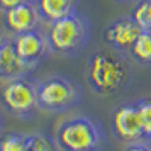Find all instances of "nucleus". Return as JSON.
Segmentation results:
<instances>
[{"instance_id":"obj_11","label":"nucleus","mask_w":151,"mask_h":151,"mask_svg":"<svg viewBox=\"0 0 151 151\" xmlns=\"http://www.w3.org/2000/svg\"><path fill=\"white\" fill-rule=\"evenodd\" d=\"M39 15L42 22H51L60 21L66 15L73 14L78 10V2L80 0H34Z\"/></svg>"},{"instance_id":"obj_8","label":"nucleus","mask_w":151,"mask_h":151,"mask_svg":"<svg viewBox=\"0 0 151 151\" xmlns=\"http://www.w3.org/2000/svg\"><path fill=\"white\" fill-rule=\"evenodd\" d=\"M12 42H14V48L17 55L21 56V60L32 70L51 55L48 36L39 27L12 36Z\"/></svg>"},{"instance_id":"obj_17","label":"nucleus","mask_w":151,"mask_h":151,"mask_svg":"<svg viewBox=\"0 0 151 151\" xmlns=\"http://www.w3.org/2000/svg\"><path fill=\"white\" fill-rule=\"evenodd\" d=\"M122 151H151V141L141 139V141H136V143H129L124 146Z\"/></svg>"},{"instance_id":"obj_12","label":"nucleus","mask_w":151,"mask_h":151,"mask_svg":"<svg viewBox=\"0 0 151 151\" xmlns=\"http://www.w3.org/2000/svg\"><path fill=\"white\" fill-rule=\"evenodd\" d=\"M139 66H151V31H143L127 55Z\"/></svg>"},{"instance_id":"obj_9","label":"nucleus","mask_w":151,"mask_h":151,"mask_svg":"<svg viewBox=\"0 0 151 151\" xmlns=\"http://www.w3.org/2000/svg\"><path fill=\"white\" fill-rule=\"evenodd\" d=\"M42 22L36 2H27L9 10H4V27L12 36L37 29Z\"/></svg>"},{"instance_id":"obj_5","label":"nucleus","mask_w":151,"mask_h":151,"mask_svg":"<svg viewBox=\"0 0 151 151\" xmlns=\"http://www.w3.org/2000/svg\"><path fill=\"white\" fill-rule=\"evenodd\" d=\"M0 104L10 116L31 119L39 112L36 83L27 80V76L7 80L0 88Z\"/></svg>"},{"instance_id":"obj_14","label":"nucleus","mask_w":151,"mask_h":151,"mask_svg":"<svg viewBox=\"0 0 151 151\" xmlns=\"http://www.w3.org/2000/svg\"><path fill=\"white\" fill-rule=\"evenodd\" d=\"M129 15L143 31H151V0H136Z\"/></svg>"},{"instance_id":"obj_2","label":"nucleus","mask_w":151,"mask_h":151,"mask_svg":"<svg viewBox=\"0 0 151 151\" xmlns=\"http://www.w3.org/2000/svg\"><path fill=\"white\" fill-rule=\"evenodd\" d=\"M55 143L60 151H104L107 137L97 119L75 114L58 124Z\"/></svg>"},{"instance_id":"obj_4","label":"nucleus","mask_w":151,"mask_h":151,"mask_svg":"<svg viewBox=\"0 0 151 151\" xmlns=\"http://www.w3.org/2000/svg\"><path fill=\"white\" fill-rule=\"evenodd\" d=\"M37 104L42 112L60 114L82 102V87L63 75L46 76L36 83Z\"/></svg>"},{"instance_id":"obj_20","label":"nucleus","mask_w":151,"mask_h":151,"mask_svg":"<svg viewBox=\"0 0 151 151\" xmlns=\"http://www.w3.org/2000/svg\"><path fill=\"white\" fill-rule=\"evenodd\" d=\"M5 39H7V37H5V36H4V34H2V32H0V46L4 44V41H5Z\"/></svg>"},{"instance_id":"obj_3","label":"nucleus","mask_w":151,"mask_h":151,"mask_svg":"<svg viewBox=\"0 0 151 151\" xmlns=\"http://www.w3.org/2000/svg\"><path fill=\"white\" fill-rule=\"evenodd\" d=\"M90 32L92 26L87 15L76 10L60 21L51 22L46 36L53 55L73 58L87 48L90 41Z\"/></svg>"},{"instance_id":"obj_7","label":"nucleus","mask_w":151,"mask_h":151,"mask_svg":"<svg viewBox=\"0 0 151 151\" xmlns=\"http://www.w3.org/2000/svg\"><path fill=\"white\" fill-rule=\"evenodd\" d=\"M141 32L143 29L139 27V24L127 14L121 15L114 19L110 24H107L102 32V39L110 49L122 53V55H129L131 48L134 46Z\"/></svg>"},{"instance_id":"obj_1","label":"nucleus","mask_w":151,"mask_h":151,"mask_svg":"<svg viewBox=\"0 0 151 151\" xmlns=\"http://www.w3.org/2000/svg\"><path fill=\"white\" fill-rule=\"evenodd\" d=\"M85 80L95 95H121L131 88L134 82V70L127 55L110 48L99 49L87 61Z\"/></svg>"},{"instance_id":"obj_16","label":"nucleus","mask_w":151,"mask_h":151,"mask_svg":"<svg viewBox=\"0 0 151 151\" xmlns=\"http://www.w3.org/2000/svg\"><path fill=\"white\" fill-rule=\"evenodd\" d=\"M137 107L141 114L144 139L151 141V99H137Z\"/></svg>"},{"instance_id":"obj_15","label":"nucleus","mask_w":151,"mask_h":151,"mask_svg":"<svg viewBox=\"0 0 151 151\" xmlns=\"http://www.w3.org/2000/svg\"><path fill=\"white\" fill-rule=\"evenodd\" d=\"M0 151H26V134L5 132L0 136Z\"/></svg>"},{"instance_id":"obj_13","label":"nucleus","mask_w":151,"mask_h":151,"mask_svg":"<svg viewBox=\"0 0 151 151\" xmlns=\"http://www.w3.org/2000/svg\"><path fill=\"white\" fill-rule=\"evenodd\" d=\"M26 151H60L55 137L46 136L44 132L26 134Z\"/></svg>"},{"instance_id":"obj_19","label":"nucleus","mask_w":151,"mask_h":151,"mask_svg":"<svg viewBox=\"0 0 151 151\" xmlns=\"http://www.w3.org/2000/svg\"><path fill=\"white\" fill-rule=\"evenodd\" d=\"M110 2H114V4H131V2H136V0H110Z\"/></svg>"},{"instance_id":"obj_6","label":"nucleus","mask_w":151,"mask_h":151,"mask_svg":"<svg viewBox=\"0 0 151 151\" xmlns=\"http://www.w3.org/2000/svg\"><path fill=\"white\" fill-rule=\"evenodd\" d=\"M109 124L114 137L124 144L144 139L137 100H127L116 105L110 112Z\"/></svg>"},{"instance_id":"obj_21","label":"nucleus","mask_w":151,"mask_h":151,"mask_svg":"<svg viewBox=\"0 0 151 151\" xmlns=\"http://www.w3.org/2000/svg\"><path fill=\"white\" fill-rule=\"evenodd\" d=\"M0 129H2V117H0Z\"/></svg>"},{"instance_id":"obj_18","label":"nucleus","mask_w":151,"mask_h":151,"mask_svg":"<svg viewBox=\"0 0 151 151\" xmlns=\"http://www.w3.org/2000/svg\"><path fill=\"white\" fill-rule=\"evenodd\" d=\"M27 2H34V0H0V9L2 10H9V9L22 5V4H27Z\"/></svg>"},{"instance_id":"obj_10","label":"nucleus","mask_w":151,"mask_h":151,"mask_svg":"<svg viewBox=\"0 0 151 151\" xmlns=\"http://www.w3.org/2000/svg\"><path fill=\"white\" fill-rule=\"evenodd\" d=\"M32 71L31 66L21 60L14 48L12 37H7L4 44L0 46V78L2 80H14V78H22L27 76Z\"/></svg>"}]
</instances>
